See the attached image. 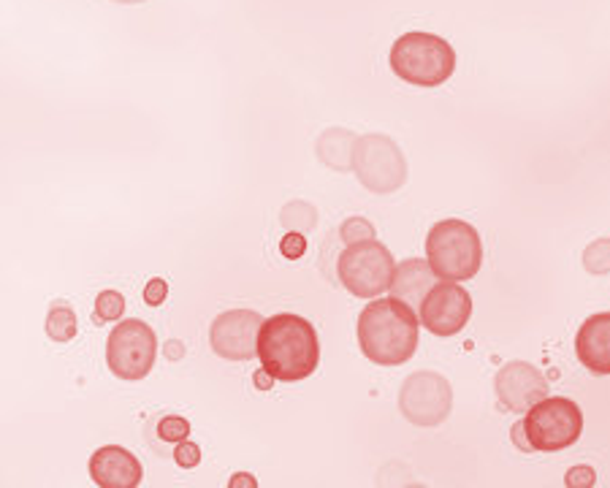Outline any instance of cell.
<instances>
[{
	"label": "cell",
	"instance_id": "ffe728a7",
	"mask_svg": "<svg viewBox=\"0 0 610 488\" xmlns=\"http://www.w3.org/2000/svg\"><path fill=\"white\" fill-rule=\"evenodd\" d=\"M158 435L166 442H182L191 435V424L185 418H176V415H166L158 424Z\"/></svg>",
	"mask_w": 610,
	"mask_h": 488
},
{
	"label": "cell",
	"instance_id": "8992f818",
	"mask_svg": "<svg viewBox=\"0 0 610 488\" xmlns=\"http://www.w3.org/2000/svg\"><path fill=\"white\" fill-rule=\"evenodd\" d=\"M524 435L532 451L557 453L575 446L584 435V413L568 396H546L526 410Z\"/></svg>",
	"mask_w": 610,
	"mask_h": 488
},
{
	"label": "cell",
	"instance_id": "83f0119b",
	"mask_svg": "<svg viewBox=\"0 0 610 488\" xmlns=\"http://www.w3.org/2000/svg\"><path fill=\"white\" fill-rule=\"evenodd\" d=\"M112 3H125V5H136V3H147V0H112Z\"/></svg>",
	"mask_w": 610,
	"mask_h": 488
},
{
	"label": "cell",
	"instance_id": "5bb4252c",
	"mask_svg": "<svg viewBox=\"0 0 610 488\" xmlns=\"http://www.w3.org/2000/svg\"><path fill=\"white\" fill-rule=\"evenodd\" d=\"M578 362L591 375H610V313H597L586 320L575 337Z\"/></svg>",
	"mask_w": 610,
	"mask_h": 488
},
{
	"label": "cell",
	"instance_id": "d4e9b609",
	"mask_svg": "<svg viewBox=\"0 0 610 488\" xmlns=\"http://www.w3.org/2000/svg\"><path fill=\"white\" fill-rule=\"evenodd\" d=\"M166 296H169V285H166L163 280H152L144 288V298H147V304H152V307L163 304Z\"/></svg>",
	"mask_w": 610,
	"mask_h": 488
},
{
	"label": "cell",
	"instance_id": "8fae6325",
	"mask_svg": "<svg viewBox=\"0 0 610 488\" xmlns=\"http://www.w3.org/2000/svg\"><path fill=\"white\" fill-rule=\"evenodd\" d=\"M264 318L255 309H229L215 318L209 342L218 356L229 362H249L258 356V334Z\"/></svg>",
	"mask_w": 610,
	"mask_h": 488
},
{
	"label": "cell",
	"instance_id": "ac0fdd59",
	"mask_svg": "<svg viewBox=\"0 0 610 488\" xmlns=\"http://www.w3.org/2000/svg\"><path fill=\"white\" fill-rule=\"evenodd\" d=\"M125 313V298L118 291H103L96 298V320L98 324H112L120 320Z\"/></svg>",
	"mask_w": 610,
	"mask_h": 488
},
{
	"label": "cell",
	"instance_id": "f1b7e54d",
	"mask_svg": "<svg viewBox=\"0 0 610 488\" xmlns=\"http://www.w3.org/2000/svg\"><path fill=\"white\" fill-rule=\"evenodd\" d=\"M255 382H258V386H260V388H269V380H264V377H260V375H258V377H255Z\"/></svg>",
	"mask_w": 610,
	"mask_h": 488
},
{
	"label": "cell",
	"instance_id": "3957f363",
	"mask_svg": "<svg viewBox=\"0 0 610 488\" xmlns=\"http://www.w3.org/2000/svg\"><path fill=\"white\" fill-rule=\"evenodd\" d=\"M391 71L413 87H440L456 71V52L435 33L413 30L393 41L388 54Z\"/></svg>",
	"mask_w": 610,
	"mask_h": 488
},
{
	"label": "cell",
	"instance_id": "4fadbf2b",
	"mask_svg": "<svg viewBox=\"0 0 610 488\" xmlns=\"http://www.w3.org/2000/svg\"><path fill=\"white\" fill-rule=\"evenodd\" d=\"M90 478L101 488H136L142 484V462L120 446H103L90 456Z\"/></svg>",
	"mask_w": 610,
	"mask_h": 488
},
{
	"label": "cell",
	"instance_id": "30bf717a",
	"mask_svg": "<svg viewBox=\"0 0 610 488\" xmlns=\"http://www.w3.org/2000/svg\"><path fill=\"white\" fill-rule=\"evenodd\" d=\"M473 318V296L459 282H437L420 302V326L437 337H453Z\"/></svg>",
	"mask_w": 610,
	"mask_h": 488
},
{
	"label": "cell",
	"instance_id": "7a4b0ae2",
	"mask_svg": "<svg viewBox=\"0 0 610 488\" xmlns=\"http://www.w3.org/2000/svg\"><path fill=\"white\" fill-rule=\"evenodd\" d=\"M258 358L271 380H307L320 362L318 331L307 318L293 313L271 315L258 334Z\"/></svg>",
	"mask_w": 610,
	"mask_h": 488
},
{
	"label": "cell",
	"instance_id": "9a60e30c",
	"mask_svg": "<svg viewBox=\"0 0 610 488\" xmlns=\"http://www.w3.org/2000/svg\"><path fill=\"white\" fill-rule=\"evenodd\" d=\"M440 277L435 274L429 260H420V258H407L402 264H396V277H393V285H391V296L402 298L407 302L410 307L418 304L426 298V293L437 285Z\"/></svg>",
	"mask_w": 610,
	"mask_h": 488
},
{
	"label": "cell",
	"instance_id": "7c38bea8",
	"mask_svg": "<svg viewBox=\"0 0 610 488\" xmlns=\"http://www.w3.org/2000/svg\"><path fill=\"white\" fill-rule=\"evenodd\" d=\"M497 396L510 413H526L548 396V380L537 366L526 362H510L497 371Z\"/></svg>",
	"mask_w": 610,
	"mask_h": 488
},
{
	"label": "cell",
	"instance_id": "cb8c5ba5",
	"mask_svg": "<svg viewBox=\"0 0 610 488\" xmlns=\"http://www.w3.org/2000/svg\"><path fill=\"white\" fill-rule=\"evenodd\" d=\"M280 249H282V255H285V258L296 260V258H302L304 253H307V240H304L302 234H288L285 240H282Z\"/></svg>",
	"mask_w": 610,
	"mask_h": 488
},
{
	"label": "cell",
	"instance_id": "e0dca14e",
	"mask_svg": "<svg viewBox=\"0 0 610 488\" xmlns=\"http://www.w3.org/2000/svg\"><path fill=\"white\" fill-rule=\"evenodd\" d=\"M47 334L54 342H69L76 337V315L74 309L63 307V304H54L47 315Z\"/></svg>",
	"mask_w": 610,
	"mask_h": 488
},
{
	"label": "cell",
	"instance_id": "d6986e66",
	"mask_svg": "<svg viewBox=\"0 0 610 488\" xmlns=\"http://www.w3.org/2000/svg\"><path fill=\"white\" fill-rule=\"evenodd\" d=\"M584 264L591 274H608L610 271V240H597L584 253Z\"/></svg>",
	"mask_w": 610,
	"mask_h": 488
},
{
	"label": "cell",
	"instance_id": "603a6c76",
	"mask_svg": "<svg viewBox=\"0 0 610 488\" xmlns=\"http://www.w3.org/2000/svg\"><path fill=\"white\" fill-rule=\"evenodd\" d=\"M597 484V475H595V469L591 467H573L568 473V478H564V486H570V488H578V486H595Z\"/></svg>",
	"mask_w": 610,
	"mask_h": 488
},
{
	"label": "cell",
	"instance_id": "44dd1931",
	"mask_svg": "<svg viewBox=\"0 0 610 488\" xmlns=\"http://www.w3.org/2000/svg\"><path fill=\"white\" fill-rule=\"evenodd\" d=\"M340 234L347 244L362 242V240H375V225H371L366 218H351L345 225H342Z\"/></svg>",
	"mask_w": 610,
	"mask_h": 488
},
{
	"label": "cell",
	"instance_id": "4316f807",
	"mask_svg": "<svg viewBox=\"0 0 610 488\" xmlns=\"http://www.w3.org/2000/svg\"><path fill=\"white\" fill-rule=\"evenodd\" d=\"M169 347H171V351H169V356H171V358H174V356L180 358V356H182V345H180V342H171Z\"/></svg>",
	"mask_w": 610,
	"mask_h": 488
},
{
	"label": "cell",
	"instance_id": "484cf974",
	"mask_svg": "<svg viewBox=\"0 0 610 488\" xmlns=\"http://www.w3.org/2000/svg\"><path fill=\"white\" fill-rule=\"evenodd\" d=\"M240 486H247V488H255L258 486V480H253V475H247V473H240V475H234V480H231V488H240Z\"/></svg>",
	"mask_w": 610,
	"mask_h": 488
},
{
	"label": "cell",
	"instance_id": "7402d4cb",
	"mask_svg": "<svg viewBox=\"0 0 610 488\" xmlns=\"http://www.w3.org/2000/svg\"><path fill=\"white\" fill-rule=\"evenodd\" d=\"M174 459H176V464H180V467L193 469L198 462H202V448H198L196 442H191V440H182V442H176Z\"/></svg>",
	"mask_w": 610,
	"mask_h": 488
},
{
	"label": "cell",
	"instance_id": "2e32d148",
	"mask_svg": "<svg viewBox=\"0 0 610 488\" xmlns=\"http://www.w3.org/2000/svg\"><path fill=\"white\" fill-rule=\"evenodd\" d=\"M356 138L358 136L342 131V127H331V131H326L324 136L318 138L320 160L334 171L353 169V147H356Z\"/></svg>",
	"mask_w": 610,
	"mask_h": 488
},
{
	"label": "cell",
	"instance_id": "52a82bcc",
	"mask_svg": "<svg viewBox=\"0 0 610 488\" xmlns=\"http://www.w3.org/2000/svg\"><path fill=\"white\" fill-rule=\"evenodd\" d=\"M353 174L366 191L386 196L404 185L407 160L393 138L382 133H366L356 138V147H353Z\"/></svg>",
	"mask_w": 610,
	"mask_h": 488
},
{
	"label": "cell",
	"instance_id": "9c48e42d",
	"mask_svg": "<svg viewBox=\"0 0 610 488\" xmlns=\"http://www.w3.org/2000/svg\"><path fill=\"white\" fill-rule=\"evenodd\" d=\"M451 382L437 371H415L399 391V410L415 426H440L451 415Z\"/></svg>",
	"mask_w": 610,
	"mask_h": 488
},
{
	"label": "cell",
	"instance_id": "5b68a950",
	"mask_svg": "<svg viewBox=\"0 0 610 488\" xmlns=\"http://www.w3.org/2000/svg\"><path fill=\"white\" fill-rule=\"evenodd\" d=\"M337 274L356 298H377L391 291L396 264H393V255L386 244L362 240L342 249L340 260H337Z\"/></svg>",
	"mask_w": 610,
	"mask_h": 488
},
{
	"label": "cell",
	"instance_id": "ba28073f",
	"mask_svg": "<svg viewBox=\"0 0 610 488\" xmlns=\"http://www.w3.org/2000/svg\"><path fill=\"white\" fill-rule=\"evenodd\" d=\"M158 358V337L144 320H122L107 342V364L120 380H142L152 371Z\"/></svg>",
	"mask_w": 610,
	"mask_h": 488
},
{
	"label": "cell",
	"instance_id": "277c9868",
	"mask_svg": "<svg viewBox=\"0 0 610 488\" xmlns=\"http://www.w3.org/2000/svg\"><path fill=\"white\" fill-rule=\"evenodd\" d=\"M426 260L448 282H467L484 266V242L475 225L451 218L431 225L426 236Z\"/></svg>",
	"mask_w": 610,
	"mask_h": 488
},
{
	"label": "cell",
	"instance_id": "6da1fadb",
	"mask_svg": "<svg viewBox=\"0 0 610 488\" xmlns=\"http://www.w3.org/2000/svg\"><path fill=\"white\" fill-rule=\"evenodd\" d=\"M420 318L396 296L371 298L358 315V347L371 364H407L418 351Z\"/></svg>",
	"mask_w": 610,
	"mask_h": 488
}]
</instances>
